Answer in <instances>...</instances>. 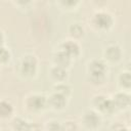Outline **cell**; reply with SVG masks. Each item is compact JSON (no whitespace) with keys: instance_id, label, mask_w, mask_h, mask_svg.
I'll return each mask as SVG.
<instances>
[{"instance_id":"obj_1","label":"cell","mask_w":131,"mask_h":131,"mask_svg":"<svg viewBox=\"0 0 131 131\" xmlns=\"http://www.w3.org/2000/svg\"><path fill=\"white\" fill-rule=\"evenodd\" d=\"M106 67L100 59H93L88 64V73L93 81H102L104 79Z\"/></svg>"},{"instance_id":"obj_2","label":"cell","mask_w":131,"mask_h":131,"mask_svg":"<svg viewBox=\"0 0 131 131\" xmlns=\"http://www.w3.org/2000/svg\"><path fill=\"white\" fill-rule=\"evenodd\" d=\"M36 67H37V61L36 58L32 55H26L20 63V69L21 72L27 75V76H32L36 72Z\"/></svg>"},{"instance_id":"obj_3","label":"cell","mask_w":131,"mask_h":131,"mask_svg":"<svg viewBox=\"0 0 131 131\" xmlns=\"http://www.w3.org/2000/svg\"><path fill=\"white\" fill-rule=\"evenodd\" d=\"M94 24L99 29H108L113 24V18L107 12L99 11L94 15Z\"/></svg>"},{"instance_id":"obj_4","label":"cell","mask_w":131,"mask_h":131,"mask_svg":"<svg viewBox=\"0 0 131 131\" xmlns=\"http://www.w3.org/2000/svg\"><path fill=\"white\" fill-rule=\"evenodd\" d=\"M83 122H84V125L87 126L88 128H95L99 125L100 119L96 113H94L92 111H88L84 114Z\"/></svg>"},{"instance_id":"obj_5","label":"cell","mask_w":131,"mask_h":131,"mask_svg":"<svg viewBox=\"0 0 131 131\" xmlns=\"http://www.w3.org/2000/svg\"><path fill=\"white\" fill-rule=\"evenodd\" d=\"M61 51H63L68 56L72 57V56H77L80 52V47L79 45L74 42V41H67L62 44L61 47Z\"/></svg>"},{"instance_id":"obj_6","label":"cell","mask_w":131,"mask_h":131,"mask_svg":"<svg viewBox=\"0 0 131 131\" xmlns=\"http://www.w3.org/2000/svg\"><path fill=\"white\" fill-rule=\"evenodd\" d=\"M29 106L32 107L33 110H41L45 106L46 104V99L43 95H39V94H34L28 102Z\"/></svg>"},{"instance_id":"obj_7","label":"cell","mask_w":131,"mask_h":131,"mask_svg":"<svg viewBox=\"0 0 131 131\" xmlns=\"http://www.w3.org/2000/svg\"><path fill=\"white\" fill-rule=\"evenodd\" d=\"M96 99H97V102H95V105L100 111L105 112V113H111L114 110L115 105H114L113 101H111V100H108L102 96H98Z\"/></svg>"},{"instance_id":"obj_8","label":"cell","mask_w":131,"mask_h":131,"mask_svg":"<svg viewBox=\"0 0 131 131\" xmlns=\"http://www.w3.org/2000/svg\"><path fill=\"white\" fill-rule=\"evenodd\" d=\"M104 54H105L107 59H110L112 61H115V60H118L120 58L122 52H121V49L118 45H110L105 49Z\"/></svg>"},{"instance_id":"obj_9","label":"cell","mask_w":131,"mask_h":131,"mask_svg":"<svg viewBox=\"0 0 131 131\" xmlns=\"http://www.w3.org/2000/svg\"><path fill=\"white\" fill-rule=\"evenodd\" d=\"M70 59L71 57L68 56L63 51H58L55 55H54V61L56 63L57 67H60V68H66L70 64Z\"/></svg>"},{"instance_id":"obj_10","label":"cell","mask_w":131,"mask_h":131,"mask_svg":"<svg viewBox=\"0 0 131 131\" xmlns=\"http://www.w3.org/2000/svg\"><path fill=\"white\" fill-rule=\"evenodd\" d=\"M49 102L54 108H62L66 104V97L58 93H54L50 96Z\"/></svg>"},{"instance_id":"obj_11","label":"cell","mask_w":131,"mask_h":131,"mask_svg":"<svg viewBox=\"0 0 131 131\" xmlns=\"http://www.w3.org/2000/svg\"><path fill=\"white\" fill-rule=\"evenodd\" d=\"M113 103L114 105H117L118 107H125L129 104V95L125 93H118Z\"/></svg>"},{"instance_id":"obj_12","label":"cell","mask_w":131,"mask_h":131,"mask_svg":"<svg viewBox=\"0 0 131 131\" xmlns=\"http://www.w3.org/2000/svg\"><path fill=\"white\" fill-rule=\"evenodd\" d=\"M51 74H52L53 78L58 80V81H62L67 78V71L63 68H60V67H57V66H55L51 70Z\"/></svg>"},{"instance_id":"obj_13","label":"cell","mask_w":131,"mask_h":131,"mask_svg":"<svg viewBox=\"0 0 131 131\" xmlns=\"http://www.w3.org/2000/svg\"><path fill=\"white\" fill-rule=\"evenodd\" d=\"M11 111H12V107H11L10 103H8L6 101L0 102V115L2 117L9 116V114L11 113Z\"/></svg>"},{"instance_id":"obj_14","label":"cell","mask_w":131,"mask_h":131,"mask_svg":"<svg viewBox=\"0 0 131 131\" xmlns=\"http://www.w3.org/2000/svg\"><path fill=\"white\" fill-rule=\"evenodd\" d=\"M14 126H15V130H18V131H28L30 126L28 125V123L24 120H20V119H17V120H14Z\"/></svg>"},{"instance_id":"obj_15","label":"cell","mask_w":131,"mask_h":131,"mask_svg":"<svg viewBox=\"0 0 131 131\" xmlns=\"http://www.w3.org/2000/svg\"><path fill=\"white\" fill-rule=\"evenodd\" d=\"M55 91H56V93H58V94H60V95H63L64 97L70 93V91H71V89H70V87L68 86V85H66V84H57L56 86H55Z\"/></svg>"},{"instance_id":"obj_16","label":"cell","mask_w":131,"mask_h":131,"mask_svg":"<svg viewBox=\"0 0 131 131\" xmlns=\"http://www.w3.org/2000/svg\"><path fill=\"white\" fill-rule=\"evenodd\" d=\"M70 32L72 35H74L76 37H80L83 34V28L78 24H73L70 28Z\"/></svg>"},{"instance_id":"obj_17","label":"cell","mask_w":131,"mask_h":131,"mask_svg":"<svg viewBox=\"0 0 131 131\" xmlns=\"http://www.w3.org/2000/svg\"><path fill=\"white\" fill-rule=\"evenodd\" d=\"M120 82L123 86H125L127 88L130 86V75H129L128 72L122 73V75L120 76Z\"/></svg>"},{"instance_id":"obj_18","label":"cell","mask_w":131,"mask_h":131,"mask_svg":"<svg viewBox=\"0 0 131 131\" xmlns=\"http://www.w3.org/2000/svg\"><path fill=\"white\" fill-rule=\"evenodd\" d=\"M9 58V52L6 48L0 45V62H4Z\"/></svg>"},{"instance_id":"obj_19","label":"cell","mask_w":131,"mask_h":131,"mask_svg":"<svg viewBox=\"0 0 131 131\" xmlns=\"http://www.w3.org/2000/svg\"><path fill=\"white\" fill-rule=\"evenodd\" d=\"M116 131H128V130H127L126 128H124V127H120V128H119V129H117Z\"/></svg>"},{"instance_id":"obj_20","label":"cell","mask_w":131,"mask_h":131,"mask_svg":"<svg viewBox=\"0 0 131 131\" xmlns=\"http://www.w3.org/2000/svg\"><path fill=\"white\" fill-rule=\"evenodd\" d=\"M2 40H3V36H2V33L0 32V44H1V42H2Z\"/></svg>"}]
</instances>
